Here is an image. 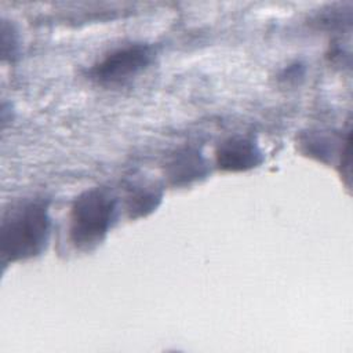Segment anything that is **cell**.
Returning <instances> with one entry per match:
<instances>
[{"label":"cell","mask_w":353,"mask_h":353,"mask_svg":"<svg viewBox=\"0 0 353 353\" xmlns=\"http://www.w3.org/2000/svg\"><path fill=\"white\" fill-rule=\"evenodd\" d=\"M51 221L44 201H29L10 210L1 222L0 252L6 262L39 255L50 237Z\"/></svg>","instance_id":"obj_1"},{"label":"cell","mask_w":353,"mask_h":353,"mask_svg":"<svg viewBox=\"0 0 353 353\" xmlns=\"http://www.w3.org/2000/svg\"><path fill=\"white\" fill-rule=\"evenodd\" d=\"M116 215V200L105 189H91L77 197L70 212V237L77 247L90 248L108 233Z\"/></svg>","instance_id":"obj_2"},{"label":"cell","mask_w":353,"mask_h":353,"mask_svg":"<svg viewBox=\"0 0 353 353\" xmlns=\"http://www.w3.org/2000/svg\"><path fill=\"white\" fill-rule=\"evenodd\" d=\"M153 51L146 44H130L108 54L90 70L91 79L103 85L125 83L152 62Z\"/></svg>","instance_id":"obj_3"},{"label":"cell","mask_w":353,"mask_h":353,"mask_svg":"<svg viewBox=\"0 0 353 353\" xmlns=\"http://www.w3.org/2000/svg\"><path fill=\"white\" fill-rule=\"evenodd\" d=\"M216 160L218 165L226 171H245L261 161V152L251 141L233 138L219 146Z\"/></svg>","instance_id":"obj_4"}]
</instances>
